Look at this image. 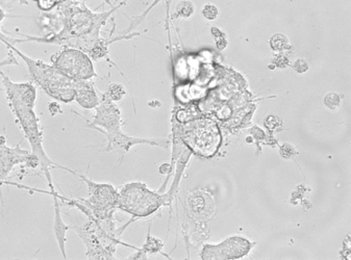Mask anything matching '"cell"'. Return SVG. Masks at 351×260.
<instances>
[{"label":"cell","instance_id":"cell-1","mask_svg":"<svg viewBox=\"0 0 351 260\" xmlns=\"http://www.w3.org/2000/svg\"><path fill=\"white\" fill-rule=\"evenodd\" d=\"M130 0H122L115 7L111 8L109 11L101 13L94 12L86 5V0H70L61 3L56 9V14L61 21V29L52 36L44 37H34V36H24V39H14L9 36H0V39L7 40L10 43L15 45L16 43H26V42H36V43L53 44L61 47H73L76 49L86 52L92 61L97 62L100 60H110V45L118 40L130 39L132 37L102 38V27L112 17L114 13L120 8L125 5Z\"/></svg>","mask_w":351,"mask_h":260},{"label":"cell","instance_id":"cell-2","mask_svg":"<svg viewBox=\"0 0 351 260\" xmlns=\"http://www.w3.org/2000/svg\"><path fill=\"white\" fill-rule=\"evenodd\" d=\"M3 91L7 97L10 109L15 117L18 127L31 146V152L40 161V172L44 174L50 192L57 191L52 179L51 169H60L71 173L73 170L55 163L46 153L44 148V131L40 119L36 113L38 92L34 83H18L0 70Z\"/></svg>","mask_w":351,"mask_h":260},{"label":"cell","instance_id":"cell-3","mask_svg":"<svg viewBox=\"0 0 351 260\" xmlns=\"http://www.w3.org/2000/svg\"><path fill=\"white\" fill-rule=\"evenodd\" d=\"M8 49H11L17 57L25 63L32 81L40 88L46 95L62 103L70 104L74 101V81L62 74L51 64L45 63L41 60L33 59L20 51L15 45L7 40L0 39Z\"/></svg>","mask_w":351,"mask_h":260},{"label":"cell","instance_id":"cell-4","mask_svg":"<svg viewBox=\"0 0 351 260\" xmlns=\"http://www.w3.org/2000/svg\"><path fill=\"white\" fill-rule=\"evenodd\" d=\"M165 196L149 191L141 182H130L119 191L117 207L134 217H148L166 203Z\"/></svg>","mask_w":351,"mask_h":260},{"label":"cell","instance_id":"cell-5","mask_svg":"<svg viewBox=\"0 0 351 260\" xmlns=\"http://www.w3.org/2000/svg\"><path fill=\"white\" fill-rule=\"evenodd\" d=\"M72 228L85 245L87 259H114L116 247L120 244L118 235L106 231L95 220L90 218H87L84 225Z\"/></svg>","mask_w":351,"mask_h":260},{"label":"cell","instance_id":"cell-6","mask_svg":"<svg viewBox=\"0 0 351 260\" xmlns=\"http://www.w3.org/2000/svg\"><path fill=\"white\" fill-rule=\"evenodd\" d=\"M50 62L53 67L73 81H91L97 77L91 57L76 48L62 47L51 55Z\"/></svg>","mask_w":351,"mask_h":260},{"label":"cell","instance_id":"cell-7","mask_svg":"<svg viewBox=\"0 0 351 260\" xmlns=\"http://www.w3.org/2000/svg\"><path fill=\"white\" fill-rule=\"evenodd\" d=\"M182 138L192 151L206 157L214 155L221 141L217 125L208 119L196 120L184 125Z\"/></svg>","mask_w":351,"mask_h":260},{"label":"cell","instance_id":"cell-8","mask_svg":"<svg viewBox=\"0 0 351 260\" xmlns=\"http://www.w3.org/2000/svg\"><path fill=\"white\" fill-rule=\"evenodd\" d=\"M21 168L24 170L40 169V161L29 150L21 148L20 144L11 147L8 146L7 137L0 135V187L1 185H11L15 187L16 183L8 181L15 168ZM26 171V173L29 172Z\"/></svg>","mask_w":351,"mask_h":260},{"label":"cell","instance_id":"cell-9","mask_svg":"<svg viewBox=\"0 0 351 260\" xmlns=\"http://www.w3.org/2000/svg\"><path fill=\"white\" fill-rule=\"evenodd\" d=\"M100 101L95 109V115L93 119L87 120L77 112L72 111L78 117L85 120L86 128L96 130L98 133H114L121 129L122 120L121 111L116 102L112 101L106 94L99 93Z\"/></svg>","mask_w":351,"mask_h":260},{"label":"cell","instance_id":"cell-10","mask_svg":"<svg viewBox=\"0 0 351 260\" xmlns=\"http://www.w3.org/2000/svg\"><path fill=\"white\" fill-rule=\"evenodd\" d=\"M106 144L104 151L117 152L123 157L124 154L134 145L138 144H147V145L158 146V147L167 148L169 141L165 139H140L125 135L121 129L114 133H104Z\"/></svg>","mask_w":351,"mask_h":260},{"label":"cell","instance_id":"cell-11","mask_svg":"<svg viewBox=\"0 0 351 260\" xmlns=\"http://www.w3.org/2000/svg\"><path fill=\"white\" fill-rule=\"evenodd\" d=\"M74 101L82 109H95L100 101L99 93L95 83L91 81H74Z\"/></svg>","mask_w":351,"mask_h":260},{"label":"cell","instance_id":"cell-12","mask_svg":"<svg viewBox=\"0 0 351 260\" xmlns=\"http://www.w3.org/2000/svg\"><path fill=\"white\" fill-rule=\"evenodd\" d=\"M59 192H50L48 195L51 196L53 199V208H55V217H53V233H55L56 239H57L58 246H59L60 252H61L62 257L64 259H68L67 250H66V245H67V232L69 231L71 226L65 223L63 218H62L61 213V202L58 198Z\"/></svg>","mask_w":351,"mask_h":260},{"label":"cell","instance_id":"cell-13","mask_svg":"<svg viewBox=\"0 0 351 260\" xmlns=\"http://www.w3.org/2000/svg\"><path fill=\"white\" fill-rule=\"evenodd\" d=\"M195 13V5L191 0H180L173 14L174 19H189Z\"/></svg>","mask_w":351,"mask_h":260},{"label":"cell","instance_id":"cell-14","mask_svg":"<svg viewBox=\"0 0 351 260\" xmlns=\"http://www.w3.org/2000/svg\"><path fill=\"white\" fill-rule=\"evenodd\" d=\"M269 44H270L271 49L276 52L289 51V50L292 49V46H291L288 37L282 33L276 34V35L272 36L271 39L269 41Z\"/></svg>","mask_w":351,"mask_h":260},{"label":"cell","instance_id":"cell-15","mask_svg":"<svg viewBox=\"0 0 351 260\" xmlns=\"http://www.w3.org/2000/svg\"><path fill=\"white\" fill-rule=\"evenodd\" d=\"M104 93L106 94V97H109L112 101L117 103L125 97L126 89L121 83H113L108 86V89Z\"/></svg>","mask_w":351,"mask_h":260},{"label":"cell","instance_id":"cell-16","mask_svg":"<svg viewBox=\"0 0 351 260\" xmlns=\"http://www.w3.org/2000/svg\"><path fill=\"white\" fill-rule=\"evenodd\" d=\"M219 8L214 3H206L202 10V15L208 21H214L219 17Z\"/></svg>","mask_w":351,"mask_h":260},{"label":"cell","instance_id":"cell-17","mask_svg":"<svg viewBox=\"0 0 351 260\" xmlns=\"http://www.w3.org/2000/svg\"><path fill=\"white\" fill-rule=\"evenodd\" d=\"M31 1L37 3L38 8L44 13H50L62 3V0H31Z\"/></svg>","mask_w":351,"mask_h":260},{"label":"cell","instance_id":"cell-18","mask_svg":"<svg viewBox=\"0 0 351 260\" xmlns=\"http://www.w3.org/2000/svg\"><path fill=\"white\" fill-rule=\"evenodd\" d=\"M341 102H342V97H341L340 94L335 93V92H330L324 97V104L332 111H336L337 109H339Z\"/></svg>","mask_w":351,"mask_h":260},{"label":"cell","instance_id":"cell-19","mask_svg":"<svg viewBox=\"0 0 351 260\" xmlns=\"http://www.w3.org/2000/svg\"><path fill=\"white\" fill-rule=\"evenodd\" d=\"M163 248V243L160 239H154V237H148L147 242L143 247L144 252H150V253H156L160 251Z\"/></svg>","mask_w":351,"mask_h":260},{"label":"cell","instance_id":"cell-20","mask_svg":"<svg viewBox=\"0 0 351 260\" xmlns=\"http://www.w3.org/2000/svg\"><path fill=\"white\" fill-rule=\"evenodd\" d=\"M292 67L293 70L298 74L306 73L308 69H310L308 62H306V59H304V57L297 59L296 61L294 62V64H293Z\"/></svg>","mask_w":351,"mask_h":260},{"label":"cell","instance_id":"cell-21","mask_svg":"<svg viewBox=\"0 0 351 260\" xmlns=\"http://www.w3.org/2000/svg\"><path fill=\"white\" fill-rule=\"evenodd\" d=\"M17 55L12 51L11 49H9V53H8L7 57L3 59V61H0V69L3 67H7V66H18L19 65V62L17 60ZM3 88H0V91H3Z\"/></svg>","mask_w":351,"mask_h":260},{"label":"cell","instance_id":"cell-22","mask_svg":"<svg viewBox=\"0 0 351 260\" xmlns=\"http://www.w3.org/2000/svg\"><path fill=\"white\" fill-rule=\"evenodd\" d=\"M274 64L278 68H287L291 65L290 60L288 55H285L282 52H278V55L274 57Z\"/></svg>","mask_w":351,"mask_h":260},{"label":"cell","instance_id":"cell-23","mask_svg":"<svg viewBox=\"0 0 351 260\" xmlns=\"http://www.w3.org/2000/svg\"><path fill=\"white\" fill-rule=\"evenodd\" d=\"M296 154V150H295V148L293 147L292 145H290V144H285V145L280 147V155H282L284 159H292Z\"/></svg>","mask_w":351,"mask_h":260},{"label":"cell","instance_id":"cell-24","mask_svg":"<svg viewBox=\"0 0 351 260\" xmlns=\"http://www.w3.org/2000/svg\"><path fill=\"white\" fill-rule=\"evenodd\" d=\"M60 103H61V102L57 101V100H53V101L48 103V111H49L51 117H56V116L63 114V111H62L61 109V104Z\"/></svg>","mask_w":351,"mask_h":260},{"label":"cell","instance_id":"cell-25","mask_svg":"<svg viewBox=\"0 0 351 260\" xmlns=\"http://www.w3.org/2000/svg\"><path fill=\"white\" fill-rule=\"evenodd\" d=\"M282 120L280 118L276 117V116H269L265 120V126L271 130L276 129L278 126L282 125Z\"/></svg>","mask_w":351,"mask_h":260},{"label":"cell","instance_id":"cell-26","mask_svg":"<svg viewBox=\"0 0 351 260\" xmlns=\"http://www.w3.org/2000/svg\"><path fill=\"white\" fill-rule=\"evenodd\" d=\"M210 33H212L213 37L215 38V40L219 39V38L226 37V34L224 33L222 29H220L217 26H213L212 29H210Z\"/></svg>","mask_w":351,"mask_h":260},{"label":"cell","instance_id":"cell-27","mask_svg":"<svg viewBox=\"0 0 351 260\" xmlns=\"http://www.w3.org/2000/svg\"><path fill=\"white\" fill-rule=\"evenodd\" d=\"M8 17L7 11L3 8L0 7V35H3V23L5 21V18Z\"/></svg>","mask_w":351,"mask_h":260},{"label":"cell","instance_id":"cell-28","mask_svg":"<svg viewBox=\"0 0 351 260\" xmlns=\"http://www.w3.org/2000/svg\"><path fill=\"white\" fill-rule=\"evenodd\" d=\"M228 39L226 37L219 38V39L216 40V45H217V48L219 50H224L226 47H228Z\"/></svg>","mask_w":351,"mask_h":260},{"label":"cell","instance_id":"cell-29","mask_svg":"<svg viewBox=\"0 0 351 260\" xmlns=\"http://www.w3.org/2000/svg\"><path fill=\"white\" fill-rule=\"evenodd\" d=\"M158 171H160V174H163V175H167V174L171 173L172 166L169 165V164H163V165L160 166Z\"/></svg>","mask_w":351,"mask_h":260},{"label":"cell","instance_id":"cell-30","mask_svg":"<svg viewBox=\"0 0 351 260\" xmlns=\"http://www.w3.org/2000/svg\"><path fill=\"white\" fill-rule=\"evenodd\" d=\"M14 3H16V0H13V1H5V0H0V7L3 8L5 11H8V10L12 9Z\"/></svg>","mask_w":351,"mask_h":260},{"label":"cell","instance_id":"cell-31","mask_svg":"<svg viewBox=\"0 0 351 260\" xmlns=\"http://www.w3.org/2000/svg\"><path fill=\"white\" fill-rule=\"evenodd\" d=\"M160 1H162V0H154V3H152V5H149V8H148L143 14H142V16H143V17H146V16L148 15V13H149L152 10H154V8L156 7Z\"/></svg>","mask_w":351,"mask_h":260},{"label":"cell","instance_id":"cell-32","mask_svg":"<svg viewBox=\"0 0 351 260\" xmlns=\"http://www.w3.org/2000/svg\"><path fill=\"white\" fill-rule=\"evenodd\" d=\"M102 1H104V5H110V8L115 7L113 0H102Z\"/></svg>","mask_w":351,"mask_h":260},{"label":"cell","instance_id":"cell-33","mask_svg":"<svg viewBox=\"0 0 351 260\" xmlns=\"http://www.w3.org/2000/svg\"><path fill=\"white\" fill-rule=\"evenodd\" d=\"M16 3L21 5H29V0H16Z\"/></svg>","mask_w":351,"mask_h":260},{"label":"cell","instance_id":"cell-34","mask_svg":"<svg viewBox=\"0 0 351 260\" xmlns=\"http://www.w3.org/2000/svg\"><path fill=\"white\" fill-rule=\"evenodd\" d=\"M66 1H70V0H62V3H66Z\"/></svg>","mask_w":351,"mask_h":260}]
</instances>
